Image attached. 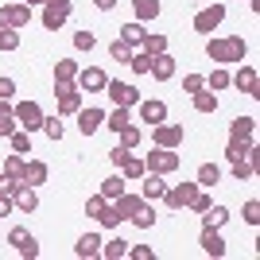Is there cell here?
Returning <instances> with one entry per match:
<instances>
[{"instance_id": "cell-1", "label": "cell", "mask_w": 260, "mask_h": 260, "mask_svg": "<svg viewBox=\"0 0 260 260\" xmlns=\"http://www.w3.org/2000/svg\"><path fill=\"white\" fill-rule=\"evenodd\" d=\"M206 54L214 58V62H245L249 47H245V39H241V35H229V39H210V43H206Z\"/></svg>"}, {"instance_id": "cell-2", "label": "cell", "mask_w": 260, "mask_h": 260, "mask_svg": "<svg viewBox=\"0 0 260 260\" xmlns=\"http://www.w3.org/2000/svg\"><path fill=\"white\" fill-rule=\"evenodd\" d=\"M54 98H58V113H78L82 109V89L74 82H54Z\"/></svg>"}, {"instance_id": "cell-3", "label": "cell", "mask_w": 260, "mask_h": 260, "mask_svg": "<svg viewBox=\"0 0 260 260\" xmlns=\"http://www.w3.org/2000/svg\"><path fill=\"white\" fill-rule=\"evenodd\" d=\"M144 167H148V171H155V175H167V171H175V167H179V152H175V148H155V152L144 159Z\"/></svg>"}, {"instance_id": "cell-4", "label": "cell", "mask_w": 260, "mask_h": 260, "mask_svg": "<svg viewBox=\"0 0 260 260\" xmlns=\"http://www.w3.org/2000/svg\"><path fill=\"white\" fill-rule=\"evenodd\" d=\"M12 113H16V124H20V128H27V132L43 128V109L35 105V101H20Z\"/></svg>"}, {"instance_id": "cell-5", "label": "cell", "mask_w": 260, "mask_h": 260, "mask_svg": "<svg viewBox=\"0 0 260 260\" xmlns=\"http://www.w3.org/2000/svg\"><path fill=\"white\" fill-rule=\"evenodd\" d=\"M43 27L47 31H58L66 23V16H70V0H43Z\"/></svg>"}, {"instance_id": "cell-6", "label": "cell", "mask_w": 260, "mask_h": 260, "mask_svg": "<svg viewBox=\"0 0 260 260\" xmlns=\"http://www.w3.org/2000/svg\"><path fill=\"white\" fill-rule=\"evenodd\" d=\"M74 86L78 89H89V93H101V89L109 86V74L101 70V66H86V70H78Z\"/></svg>"}, {"instance_id": "cell-7", "label": "cell", "mask_w": 260, "mask_h": 260, "mask_svg": "<svg viewBox=\"0 0 260 260\" xmlns=\"http://www.w3.org/2000/svg\"><path fill=\"white\" fill-rule=\"evenodd\" d=\"M27 20H31V4H4L0 8V27H27Z\"/></svg>"}, {"instance_id": "cell-8", "label": "cell", "mask_w": 260, "mask_h": 260, "mask_svg": "<svg viewBox=\"0 0 260 260\" xmlns=\"http://www.w3.org/2000/svg\"><path fill=\"white\" fill-rule=\"evenodd\" d=\"M105 93L113 98V105H120V109L140 105V89H136V86H128V82H109V86H105Z\"/></svg>"}, {"instance_id": "cell-9", "label": "cell", "mask_w": 260, "mask_h": 260, "mask_svg": "<svg viewBox=\"0 0 260 260\" xmlns=\"http://www.w3.org/2000/svg\"><path fill=\"white\" fill-rule=\"evenodd\" d=\"M8 245H12L16 252H20V256H27V260H31V256H39V241H35L31 233H27V229H20V225H16V229L8 233Z\"/></svg>"}, {"instance_id": "cell-10", "label": "cell", "mask_w": 260, "mask_h": 260, "mask_svg": "<svg viewBox=\"0 0 260 260\" xmlns=\"http://www.w3.org/2000/svg\"><path fill=\"white\" fill-rule=\"evenodd\" d=\"M194 194H198V183H179V186H167V206L171 210H183V206H190L194 202Z\"/></svg>"}, {"instance_id": "cell-11", "label": "cell", "mask_w": 260, "mask_h": 260, "mask_svg": "<svg viewBox=\"0 0 260 260\" xmlns=\"http://www.w3.org/2000/svg\"><path fill=\"white\" fill-rule=\"evenodd\" d=\"M152 140L159 144V148H179V144H183V128H179V124H152Z\"/></svg>"}, {"instance_id": "cell-12", "label": "cell", "mask_w": 260, "mask_h": 260, "mask_svg": "<svg viewBox=\"0 0 260 260\" xmlns=\"http://www.w3.org/2000/svg\"><path fill=\"white\" fill-rule=\"evenodd\" d=\"M225 20V8H221V4H214V8H202L194 16V31H202V35H210L217 27V23Z\"/></svg>"}, {"instance_id": "cell-13", "label": "cell", "mask_w": 260, "mask_h": 260, "mask_svg": "<svg viewBox=\"0 0 260 260\" xmlns=\"http://www.w3.org/2000/svg\"><path fill=\"white\" fill-rule=\"evenodd\" d=\"M148 74L155 78V82H167V78L175 74V58L167 51H159V54H152V70H148Z\"/></svg>"}, {"instance_id": "cell-14", "label": "cell", "mask_w": 260, "mask_h": 260, "mask_svg": "<svg viewBox=\"0 0 260 260\" xmlns=\"http://www.w3.org/2000/svg\"><path fill=\"white\" fill-rule=\"evenodd\" d=\"M101 120H105L101 109H78V128H82V136H93V132L101 128Z\"/></svg>"}, {"instance_id": "cell-15", "label": "cell", "mask_w": 260, "mask_h": 260, "mask_svg": "<svg viewBox=\"0 0 260 260\" xmlns=\"http://www.w3.org/2000/svg\"><path fill=\"white\" fill-rule=\"evenodd\" d=\"M74 256H82V260H89V256H101V237H98V233H86V237H78V245H74Z\"/></svg>"}, {"instance_id": "cell-16", "label": "cell", "mask_w": 260, "mask_h": 260, "mask_svg": "<svg viewBox=\"0 0 260 260\" xmlns=\"http://www.w3.org/2000/svg\"><path fill=\"white\" fill-rule=\"evenodd\" d=\"M202 252L206 256H225V241L217 229H202Z\"/></svg>"}, {"instance_id": "cell-17", "label": "cell", "mask_w": 260, "mask_h": 260, "mask_svg": "<svg viewBox=\"0 0 260 260\" xmlns=\"http://www.w3.org/2000/svg\"><path fill=\"white\" fill-rule=\"evenodd\" d=\"M140 120H148V124L167 120V105L163 101H140Z\"/></svg>"}, {"instance_id": "cell-18", "label": "cell", "mask_w": 260, "mask_h": 260, "mask_svg": "<svg viewBox=\"0 0 260 260\" xmlns=\"http://www.w3.org/2000/svg\"><path fill=\"white\" fill-rule=\"evenodd\" d=\"M140 202L144 198H136V194H120V198H113V210H117V217L124 221V217H132L136 210H140Z\"/></svg>"}, {"instance_id": "cell-19", "label": "cell", "mask_w": 260, "mask_h": 260, "mask_svg": "<svg viewBox=\"0 0 260 260\" xmlns=\"http://www.w3.org/2000/svg\"><path fill=\"white\" fill-rule=\"evenodd\" d=\"M12 206H16V210H23V214H31V210L39 206V198H35V190H31V186L23 183L20 190H16V198H12Z\"/></svg>"}, {"instance_id": "cell-20", "label": "cell", "mask_w": 260, "mask_h": 260, "mask_svg": "<svg viewBox=\"0 0 260 260\" xmlns=\"http://www.w3.org/2000/svg\"><path fill=\"white\" fill-rule=\"evenodd\" d=\"M23 183H27V186H39V183H47V163H39V159H27V167H23Z\"/></svg>"}, {"instance_id": "cell-21", "label": "cell", "mask_w": 260, "mask_h": 260, "mask_svg": "<svg viewBox=\"0 0 260 260\" xmlns=\"http://www.w3.org/2000/svg\"><path fill=\"white\" fill-rule=\"evenodd\" d=\"M117 167H120V175H124V179H144V175H148L144 159H136V155H124V159H120Z\"/></svg>"}, {"instance_id": "cell-22", "label": "cell", "mask_w": 260, "mask_h": 260, "mask_svg": "<svg viewBox=\"0 0 260 260\" xmlns=\"http://www.w3.org/2000/svg\"><path fill=\"white\" fill-rule=\"evenodd\" d=\"M163 194H167V183H163V179H159V175H148V179H144V194L140 198H148V202H155V198H163Z\"/></svg>"}, {"instance_id": "cell-23", "label": "cell", "mask_w": 260, "mask_h": 260, "mask_svg": "<svg viewBox=\"0 0 260 260\" xmlns=\"http://www.w3.org/2000/svg\"><path fill=\"white\" fill-rule=\"evenodd\" d=\"M252 128H256V120H252V117H237V120H233V128H229V140H252Z\"/></svg>"}, {"instance_id": "cell-24", "label": "cell", "mask_w": 260, "mask_h": 260, "mask_svg": "<svg viewBox=\"0 0 260 260\" xmlns=\"http://www.w3.org/2000/svg\"><path fill=\"white\" fill-rule=\"evenodd\" d=\"M101 256H105V260H120V256H128V241H120V237L101 241Z\"/></svg>"}, {"instance_id": "cell-25", "label": "cell", "mask_w": 260, "mask_h": 260, "mask_svg": "<svg viewBox=\"0 0 260 260\" xmlns=\"http://www.w3.org/2000/svg\"><path fill=\"white\" fill-rule=\"evenodd\" d=\"M74 78H78L74 58H58V62H54V82H74Z\"/></svg>"}, {"instance_id": "cell-26", "label": "cell", "mask_w": 260, "mask_h": 260, "mask_svg": "<svg viewBox=\"0 0 260 260\" xmlns=\"http://www.w3.org/2000/svg\"><path fill=\"white\" fill-rule=\"evenodd\" d=\"M132 8H136V20H155L159 16V0H132Z\"/></svg>"}, {"instance_id": "cell-27", "label": "cell", "mask_w": 260, "mask_h": 260, "mask_svg": "<svg viewBox=\"0 0 260 260\" xmlns=\"http://www.w3.org/2000/svg\"><path fill=\"white\" fill-rule=\"evenodd\" d=\"M225 217H229V210L210 206V210H202V225H206V229H221V225H225Z\"/></svg>"}, {"instance_id": "cell-28", "label": "cell", "mask_w": 260, "mask_h": 260, "mask_svg": "<svg viewBox=\"0 0 260 260\" xmlns=\"http://www.w3.org/2000/svg\"><path fill=\"white\" fill-rule=\"evenodd\" d=\"M124 194V175H113V179H105V183H101V198H109V202H113V198H120Z\"/></svg>"}, {"instance_id": "cell-29", "label": "cell", "mask_w": 260, "mask_h": 260, "mask_svg": "<svg viewBox=\"0 0 260 260\" xmlns=\"http://www.w3.org/2000/svg\"><path fill=\"white\" fill-rule=\"evenodd\" d=\"M8 140H12V152H20V155L31 152V132H27V128H16Z\"/></svg>"}, {"instance_id": "cell-30", "label": "cell", "mask_w": 260, "mask_h": 260, "mask_svg": "<svg viewBox=\"0 0 260 260\" xmlns=\"http://www.w3.org/2000/svg\"><path fill=\"white\" fill-rule=\"evenodd\" d=\"M233 82H237L241 93H256V70H252V66H245V70H241Z\"/></svg>"}, {"instance_id": "cell-31", "label": "cell", "mask_w": 260, "mask_h": 260, "mask_svg": "<svg viewBox=\"0 0 260 260\" xmlns=\"http://www.w3.org/2000/svg\"><path fill=\"white\" fill-rule=\"evenodd\" d=\"M217 179H221V167H217V163H202V167H198V186H214Z\"/></svg>"}, {"instance_id": "cell-32", "label": "cell", "mask_w": 260, "mask_h": 260, "mask_svg": "<svg viewBox=\"0 0 260 260\" xmlns=\"http://www.w3.org/2000/svg\"><path fill=\"white\" fill-rule=\"evenodd\" d=\"M140 47H144V54H159V51H167V35H144L140 39Z\"/></svg>"}, {"instance_id": "cell-33", "label": "cell", "mask_w": 260, "mask_h": 260, "mask_svg": "<svg viewBox=\"0 0 260 260\" xmlns=\"http://www.w3.org/2000/svg\"><path fill=\"white\" fill-rule=\"evenodd\" d=\"M249 152H252V140H229V148H225V155L233 163H237V159H249Z\"/></svg>"}, {"instance_id": "cell-34", "label": "cell", "mask_w": 260, "mask_h": 260, "mask_svg": "<svg viewBox=\"0 0 260 260\" xmlns=\"http://www.w3.org/2000/svg\"><path fill=\"white\" fill-rule=\"evenodd\" d=\"M23 167H27V159H23L20 152H12L8 159H4V175H12V179H23Z\"/></svg>"}, {"instance_id": "cell-35", "label": "cell", "mask_w": 260, "mask_h": 260, "mask_svg": "<svg viewBox=\"0 0 260 260\" xmlns=\"http://www.w3.org/2000/svg\"><path fill=\"white\" fill-rule=\"evenodd\" d=\"M194 109H198V113H214V109H217V93L198 89V93H194Z\"/></svg>"}, {"instance_id": "cell-36", "label": "cell", "mask_w": 260, "mask_h": 260, "mask_svg": "<svg viewBox=\"0 0 260 260\" xmlns=\"http://www.w3.org/2000/svg\"><path fill=\"white\" fill-rule=\"evenodd\" d=\"M144 35H148V31H144V23H140V20H136V23H124V27H120V39H124V43H132V47L140 43Z\"/></svg>"}, {"instance_id": "cell-37", "label": "cell", "mask_w": 260, "mask_h": 260, "mask_svg": "<svg viewBox=\"0 0 260 260\" xmlns=\"http://www.w3.org/2000/svg\"><path fill=\"white\" fill-rule=\"evenodd\" d=\"M117 136H120V148H124V152H128V148H136V144H140V128H136V124H124V128H120Z\"/></svg>"}, {"instance_id": "cell-38", "label": "cell", "mask_w": 260, "mask_h": 260, "mask_svg": "<svg viewBox=\"0 0 260 260\" xmlns=\"http://www.w3.org/2000/svg\"><path fill=\"white\" fill-rule=\"evenodd\" d=\"M109 54H113L117 62H128V58H132V43H124V39H113V43H109Z\"/></svg>"}, {"instance_id": "cell-39", "label": "cell", "mask_w": 260, "mask_h": 260, "mask_svg": "<svg viewBox=\"0 0 260 260\" xmlns=\"http://www.w3.org/2000/svg\"><path fill=\"white\" fill-rule=\"evenodd\" d=\"M128 221H132V225H136V229H152L155 214H152V210H148V206H144V202H140V210H136V214H132Z\"/></svg>"}, {"instance_id": "cell-40", "label": "cell", "mask_w": 260, "mask_h": 260, "mask_svg": "<svg viewBox=\"0 0 260 260\" xmlns=\"http://www.w3.org/2000/svg\"><path fill=\"white\" fill-rule=\"evenodd\" d=\"M16 132V113L8 105H0V136H12Z\"/></svg>"}, {"instance_id": "cell-41", "label": "cell", "mask_w": 260, "mask_h": 260, "mask_svg": "<svg viewBox=\"0 0 260 260\" xmlns=\"http://www.w3.org/2000/svg\"><path fill=\"white\" fill-rule=\"evenodd\" d=\"M105 120H109V128H113V132H120L124 124H132V120H128V109H120V105L113 109V113H109Z\"/></svg>"}, {"instance_id": "cell-42", "label": "cell", "mask_w": 260, "mask_h": 260, "mask_svg": "<svg viewBox=\"0 0 260 260\" xmlns=\"http://www.w3.org/2000/svg\"><path fill=\"white\" fill-rule=\"evenodd\" d=\"M16 47H20L16 27H0V51H16Z\"/></svg>"}, {"instance_id": "cell-43", "label": "cell", "mask_w": 260, "mask_h": 260, "mask_svg": "<svg viewBox=\"0 0 260 260\" xmlns=\"http://www.w3.org/2000/svg\"><path fill=\"white\" fill-rule=\"evenodd\" d=\"M23 186V179H12V175H0V194L4 198H16V190Z\"/></svg>"}, {"instance_id": "cell-44", "label": "cell", "mask_w": 260, "mask_h": 260, "mask_svg": "<svg viewBox=\"0 0 260 260\" xmlns=\"http://www.w3.org/2000/svg\"><path fill=\"white\" fill-rule=\"evenodd\" d=\"M43 132L58 144V140H62V120H58V117H43Z\"/></svg>"}, {"instance_id": "cell-45", "label": "cell", "mask_w": 260, "mask_h": 260, "mask_svg": "<svg viewBox=\"0 0 260 260\" xmlns=\"http://www.w3.org/2000/svg\"><path fill=\"white\" fill-rule=\"evenodd\" d=\"M128 66L136 70V74H148V70H152V54H132Z\"/></svg>"}, {"instance_id": "cell-46", "label": "cell", "mask_w": 260, "mask_h": 260, "mask_svg": "<svg viewBox=\"0 0 260 260\" xmlns=\"http://www.w3.org/2000/svg\"><path fill=\"white\" fill-rule=\"evenodd\" d=\"M252 171H256V167H252L249 159H237V163H233V179H241V183H245V179H252Z\"/></svg>"}, {"instance_id": "cell-47", "label": "cell", "mask_w": 260, "mask_h": 260, "mask_svg": "<svg viewBox=\"0 0 260 260\" xmlns=\"http://www.w3.org/2000/svg\"><path fill=\"white\" fill-rule=\"evenodd\" d=\"M229 82H233V78H229V74H225V70H214V74H210V78H206V86H210V89H225V86H229Z\"/></svg>"}, {"instance_id": "cell-48", "label": "cell", "mask_w": 260, "mask_h": 260, "mask_svg": "<svg viewBox=\"0 0 260 260\" xmlns=\"http://www.w3.org/2000/svg\"><path fill=\"white\" fill-rule=\"evenodd\" d=\"M98 221H101L105 229H117V225H120V217H117V210H113V206H105V210H101V214H98Z\"/></svg>"}, {"instance_id": "cell-49", "label": "cell", "mask_w": 260, "mask_h": 260, "mask_svg": "<svg viewBox=\"0 0 260 260\" xmlns=\"http://www.w3.org/2000/svg\"><path fill=\"white\" fill-rule=\"evenodd\" d=\"M93 43H98V39H93V31H78V35H74V47H78V51H93Z\"/></svg>"}, {"instance_id": "cell-50", "label": "cell", "mask_w": 260, "mask_h": 260, "mask_svg": "<svg viewBox=\"0 0 260 260\" xmlns=\"http://www.w3.org/2000/svg\"><path fill=\"white\" fill-rule=\"evenodd\" d=\"M202 86H206V78H202V74H186L183 78V89H186V93H198Z\"/></svg>"}, {"instance_id": "cell-51", "label": "cell", "mask_w": 260, "mask_h": 260, "mask_svg": "<svg viewBox=\"0 0 260 260\" xmlns=\"http://www.w3.org/2000/svg\"><path fill=\"white\" fill-rule=\"evenodd\" d=\"M105 206H109V198L93 194V198H89V202H86V214H89V217H98V214H101V210H105Z\"/></svg>"}, {"instance_id": "cell-52", "label": "cell", "mask_w": 260, "mask_h": 260, "mask_svg": "<svg viewBox=\"0 0 260 260\" xmlns=\"http://www.w3.org/2000/svg\"><path fill=\"white\" fill-rule=\"evenodd\" d=\"M210 206H214V198H210V194H202V190H198V194H194V202H190V210H198V214H202V210H210Z\"/></svg>"}, {"instance_id": "cell-53", "label": "cell", "mask_w": 260, "mask_h": 260, "mask_svg": "<svg viewBox=\"0 0 260 260\" xmlns=\"http://www.w3.org/2000/svg\"><path fill=\"white\" fill-rule=\"evenodd\" d=\"M245 221H249V225H256V221H260V202H256V198L245 206Z\"/></svg>"}, {"instance_id": "cell-54", "label": "cell", "mask_w": 260, "mask_h": 260, "mask_svg": "<svg viewBox=\"0 0 260 260\" xmlns=\"http://www.w3.org/2000/svg\"><path fill=\"white\" fill-rule=\"evenodd\" d=\"M12 93H16V82H12V78H0V101H8Z\"/></svg>"}, {"instance_id": "cell-55", "label": "cell", "mask_w": 260, "mask_h": 260, "mask_svg": "<svg viewBox=\"0 0 260 260\" xmlns=\"http://www.w3.org/2000/svg\"><path fill=\"white\" fill-rule=\"evenodd\" d=\"M128 256L132 260H152V249H148V245H136V249H128Z\"/></svg>"}, {"instance_id": "cell-56", "label": "cell", "mask_w": 260, "mask_h": 260, "mask_svg": "<svg viewBox=\"0 0 260 260\" xmlns=\"http://www.w3.org/2000/svg\"><path fill=\"white\" fill-rule=\"evenodd\" d=\"M8 214H12V198L0 194V217H8Z\"/></svg>"}, {"instance_id": "cell-57", "label": "cell", "mask_w": 260, "mask_h": 260, "mask_svg": "<svg viewBox=\"0 0 260 260\" xmlns=\"http://www.w3.org/2000/svg\"><path fill=\"white\" fill-rule=\"evenodd\" d=\"M93 4H98L101 12H109V8H117V0H93Z\"/></svg>"}, {"instance_id": "cell-58", "label": "cell", "mask_w": 260, "mask_h": 260, "mask_svg": "<svg viewBox=\"0 0 260 260\" xmlns=\"http://www.w3.org/2000/svg\"><path fill=\"white\" fill-rule=\"evenodd\" d=\"M20 4H43V0H20Z\"/></svg>"}]
</instances>
